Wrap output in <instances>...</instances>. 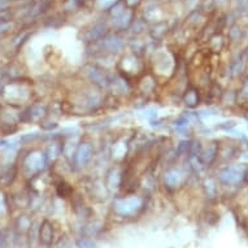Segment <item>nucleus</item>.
<instances>
[{
	"label": "nucleus",
	"instance_id": "nucleus-1",
	"mask_svg": "<svg viewBox=\"0 0 248 248\" xmlns=\"http://www.w3.org/2000/svg\"><path fill=\"white\" fill-rule=\"evenodd\" d=\"M151 195H120L112 198L109 204V216L116 221L134 222L143 218L151 208Z\"/></svg>",
	"mask_w": 248,
	"mask_h": 248
},
{
	"label": "nucleus",
	"instance_id": "nucleus-3",
	"mask_svg": "<svg viewBox=\"0 0 248 248\" xmlns=\"http://www.w3.org/2000/svg\"><path fill=\"white\" fill-rule=\"evenodd\" d=\"M95 159V146L90 140L81 139L73 156L69 160V167L72 171H82L87 169Z\"/></svg>",
	"mask_w": 248,
	"mask_h": 248
},
{
	"label": "nucleus",
	"instance_id": "nucleus-2",
	"mask_svg": "<svg viewBox=\"0 0 248 248\" xmlns=\"http://www.w3.org/2000/svg\"><path fill=\"white\" fill-rule=\"evenodd\" d=\"M62 232L59 230V221L55 217H41L38 225V247L52 248Z\"/></svg>",
	"mask_w": 248,
	"mask_h": 248
},
{
	"label": "nucleus",
	"instance_id": "nucleus-10",
	"mask_svg": "<svg viewBox=\"0 0 248 248\" xmlns=\"http://www.w3.org/2000/svg\"><path fill=\"white\" fill-rule=\"evenodd\" d=\"M191 142L192 140H190V139H182V140H179L177 147H175V159H181V157H187L188 159L190 150H191Z\"/></svg>",
	"mask_w": 248,
	"mask_h": 248
},
{
	"label": "nucleus",
	"instance_id": "nucleus-14",
	"mask_svg": "<svg viewBox=\"0 0 248 248\" xmlns=\"http://www.w3.org/2000/svg\"><path fill=\"white\" fill-rule=\"evenodd\" d=\"M244 178H246V179H247V181H248V170L246 171V174H244Z\"/></svg>",
	"mask_w": 248,
	"mask_h": 248
},
{
	"label": "nucleus",
	"instance_id": "nucleus-5",
	"mask_svg": "<svg viewBox=\"0 0 248 248\" xmlns=\"http://www.w3.org/2000/svg\"><path fill=\"white\" fill-rule=\"evenodd\" d=\"M188 171L183 168H179L177 165H171L168 169H165L163 177H161V183L165 191L177 192V190L187 185Z\"/></svg>",
	"mask_w": 248,
	"mask_h": 248
},
{
	"label": "nucleus",
	"instance_id": "nucleus-15",
	"mask_svg": "<svg viewBox=\"0 0 248 248\" xmlns=\"http://www.w3.org/2000/svg\"><path fill=\"white\" fill-rule=\"evenodd\" d=\"M247 127H248V126H247Z\"/></svg>",
	"mask_w": 248,
	"mask_h": 248
},
{
	"label": "nucleus",
	"instance_id": "nucleus-8",
	"mask_svg": "<svg viewBox=\"0 0 248 248\" xmlns=\"http://www.w3.org/2000/svg\"><path fill=\"white\" fill-rule=\"evenodd\" d=\"M182 102L183 104L187 107V108H190V109L195 108L200 102V96L199 93H198V90H196L195 87H192V86L187 87L186 91H185L182 95Z\"/></svg>",
	"mask_w": 248,
	"mask_h": 248
},
{
	"label": "nucleus",
	"instance_id": "nucleus-6",
	"mask_svg": "<svg viewBox=\"0 0 248 248\" xmlns=\"http://www.w3.org/2000/svg\"><path fill=\"white\" fill-rule=\"evenodd\" d=\"M34 222H35V218L33 216L22 212V213H20L17 217L13 218L12 224H11V232L13 234H16V235L26 236Z\"/></svg>",
	"mask_w": 248,
	"mask_h": 248
},
{
	"label": "nucleus",
	"instance_id": "nucleus-7",
	"mask_svg": "<svg viewBox=\"0 0 248 248\" xmlns=\"http://www.w3.org/2000/svg\"><path fill=\"white\" fill-rule=\"evenodd\" d=\"M244 174H246V171L240 169L239 167H228L220 170V173L217 174V178L224 185L234 186L244 178Z\"/></svg>",
	"mask_w": 248,
	"mask_h": 248
},
{
	"label": "nucleus",
	"instance_id": "nucleus-12",
	"mask_svg": "<svg viewBox=\"0 0 248 248\" xmlns=\"http://www.w3.org/2000/svg\"><path fill=\"white\" fill-rule=\"evenodd\" d=\"M236 124L234 121H229V122H224V124H221V125H217V129H224V130H232V127L235 126Z\"/></svg>",
	"mask_w": 248,
	"mask_h": 248
},
{
	"label": "nucleus",
	"instance_id": "nucleus-9",
	"mask_svg": "<svg viewBox=\"0 0 248 248\" xmlns=\"http://www.w3.org/2000/svg\"><path fill=\"white\" fill-rule=\"evenodd\" d=\"M73 243L74 248H99L98 240L86 235H74Z\"/></svg>",
	"mask_w": 248,
	"mask_h": 248
},
{
	"label": "nucleus",
	"instance_id": "nucleus-13",
	"mask_svg": "<svg viewBox=\"0 0 248 248\" xmlns=\"http://www.w3.org/2000/svg\"><path fill=\"white\" fill-rule=\"evenodd\" d=\"M240 96L243 99H248V81L244 83L243 89H242V91H240Z\"/></svg>",
	"mask_w": 248,
	"mask_h": 248
},
{
	"label": "nucleus",
	"instance_id": "nucleus-11",
	"mask_svg": "<svg viewBox=\"0 0 248 248\" xmlns=\"http://www.w3.org/2000/svg\"><path fill=\"white\" fill-rule=\"evenodd\" d=\"M204 188H205V195L209 200H215L216 192H217V187L213 181H207L205 185H204Z\"/></svg>",
	"mask_w": 248,
	"mask_h": 248
},
{
	"label": "nucleus",
	"instance_id": "nucleus-4",
	"mask_svg": "<svg viewBox=\"0 0 248 248\" xmlns=\"http://www.w3.org/2000/svg\"><path fill=\"white\" fill-rule=\"evenodd\" d=\"M82 77L86 79V83L93 86L99 91H107L109 90L112 74L100 68L96 64H91L85 68V72H82Z\"/></svg>",
	"mask_w": 248,
	"mask_h": 248
}]
</instances>
